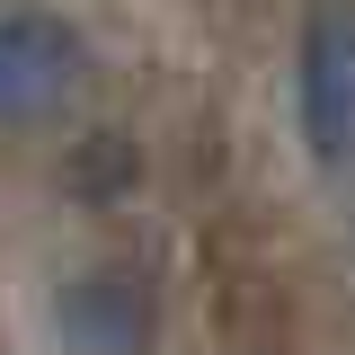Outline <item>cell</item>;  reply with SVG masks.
Returning <instances> with one entry per match:
<instances>
[{
    "mask_svg": "<svg viewBox=\"0 0 355 355\" xmlns=\"http://www.w3.org/2000/svg\"><path fill=\"white\" fill-rule=\"evenodd\" d=\"M89 80V44L53 9H0V133L62 125Z\"/></svg>",
    "mask_w": 355,
    "mask_h": 355,
    "instance_id": "cell-1",
    "label": "cell"
},
{
    "mask_svg": "<svg viewBox=\"0 0 355 355\" xmlns=\"http://www.w3.org/2000/svg\"><path fill=\"white\" fill-rule=\"evenodd\" d=\"M293 116H302V142L320 169L347 160V133H355V27H347V0H311L302 44H293Z\"/></svg>",
    "mask_w": 355,
    "mask_h": 355,
    "instance_id": "cell-2",
    "label": "cell"
},
{
    "mask_svg": "<svg viewBox=\"0 0 355 355\" xmlns=\"http://www.w3.org/2000/svg\"><path fill=\"white\" fill-rule=\"evenodd\" d=\"M160 329V302L133 266H89L53 293V338L62 355H142Z\"/></svg>",
    "mask_w": 355,
    "mask_h": 355,
    "instance_id": "cell-3",
    "label": "cell"
}]
</instances>
